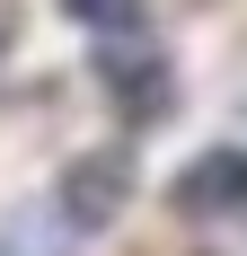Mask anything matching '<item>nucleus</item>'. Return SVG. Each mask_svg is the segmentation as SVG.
<instances>
[{
  "label": "nucleus",
  "instance_id": "nucleus-1",
  "mask_svg": "<svg viewBox=\"0 0 247 256\" xmlns=\"http://www.w3.org/2000/svg\"><path fill=\"white\" fill-rule=\"evenodd\" d=\"M176 212H194V221H212V212H238L247 204V150H203L186 177L168 186Z\"/></svg>",
  "mask_w": 247,
  "mask_h": 256
},
{
  "label": "nucleus",
  "instance_id": "nucleus-2",
  "mask_svg": "<svg viewBox=\"0 0 247 256\" xmlns=\"http://www.w3.org/2000/svg\"><path fill=\"white\" fill-rule=\"evenodd\" d=\"M124 159H80L71 177H62V221L71 230H106L115 221V204H124Z\"/></svg>",
  "mask_w": 247,
  "mask_h": 256
},
{
  "label": "nucleus",
  "instance_id": "nucleus-3",
  "mask_svg": "<svg viewBox=\"0 0 247 256\" xmlns=\"http://www.w3.org/2000/svg\"><path fill=\"white\" fill-rule=\"evenodd\" d=\"M98 80H106V98L124 106V115H150V106H168V71H159V53H106L98 62Z\"/></svg>",
  "mask_w": 247,
  "mask_h": 256
},
{
  "label": "nucleus",
  "instance_id": "nucleus-4",
  "mask_svg": "<svg viewBox=\"0 0 247 256\" xmlns=\"http://www.w3.org/2000/svg\"><path fill=\"white\" fill-rule=\"evenodd\" d=\"M80 26H98V36H132L142 26V0H62Z\"/></svg>",
  "mask_w": 247,
  "mask_h": 256
}]
</instances>
